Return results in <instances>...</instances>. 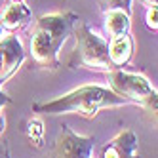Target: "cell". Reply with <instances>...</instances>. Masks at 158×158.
Instances as JSON below:
<instances>
[{
    "mask_svg": "<svg viewBox=\"0 0 158 158\" xmlns=\"http://www.w3.org/2000/svg\"><path fill=\"white\" fill-rule=\"evenodd\" d=\"M122 105H126V101L118 97L112 89L97 84H86L52 101L35 103L32 112H38V114H78L82 118L92 120L99 114V110Z\"/></svg>",
    "mask_w": 158,
    "mask_h": 158,
    "instance_id": "cell-1",
    "label": "cell"
},
{
    "mask_svg": "<svg viewBox=\"0 0 158 158\" xmlns=\"http://www.w3.org/2000/svg\"><path fill=\"white\" fill-rule=\"evenodd\" d=\"M78 15L73 12L50 14L38 17L31 35V55L38 67L55 71L61 65L59 59L61 46L71 36Z\"/></svg>",
    "mask_w": 158,
    "mask_h": 158,
    "instance_id": "cell-2",
    "label": "cell"
},
{
    "mask_svg": "<svg viewBox=\"0 0 158 158\" xmlns=\"http://www.w3.org/2000/svg\"><path fill=\"white\" fill-rule=\"evenodd\" d=\"M71 35H74V48L69 55V59H67V65L71 69L80 67V69L95 71V73L114 71L107 55V40L103 36H99L97 32H94L88 23L78 19Z\"/></svg>",
    "mask_w": 158,
    "mask_h": 158,
    "instance_id": "cell-3",
    "label": "cell"
},
{
    "mask_svg": "<svg viewBox=\"0 0 158 158\" xmlns=\"http://www.w3.org/2000/svg\"><path fill=\"white\" fill-rule=\"evenodd\" d=\"M107 80H109V89H112L126 103H135V105L143 107L147 112L156 114L158 94L143 74L114 69V71L107 73Z\"/></svg>",
    "mask_w": 158,
    "mask_h": 158,
    "instance_id": "cell-4",
    "label": "cell"
},
{
    "mask_svg": "<svg viewBox=\"0 0 158 158\" xmlns=\"http://www.w3.org/2000/svg\"><path fill=\"white\" fill-rule=\"evenodd\" d=\"M92 149H94L92 135H78L63 124L57 137H55L52 158H89Z\"/></svg>",
    "mask_w": 158,
    "mask_h": 158,
    "instance_id": "cell-5",
    "label": "cell"
},
{
    "mask_svg": "<svg viewBox=\"0 0 158 158\" xmlns=\"http://www.w3.org/2000/svg\"><path fill=\"white\" fill-rule=\"evenodd\" d=\"M23 61H25V52L21 40L14 32L2 35V38H0V86L8 82L19 71Z\"/></svg>",
    "mask_w": 158,
    "mask_h": 158,
    "instance_id": "cell-6",
    "label": "cell"
},
{
    "mask_svg": "<svg viewBox=\"0 0 158 158\" xmlns=\"http://www.w3.org/2000/svg\"><path fill=\"white\" fill-rule=\"evenodd\" d=\"M99 158H141L135 133L131 130H124L116 133L109 143L101 147Z\"/></svg>",
    "mask_w": 158,
    "mask_h": 158,
    "instance_id": "cell-7",
    "label": "cell"
},
{
    "mask_svg": "<svg viewBox=\"0 0 158 158\" xmlns=\"http://www.w3.org/2000/svg\"><path fill=\"white\" fill-rule=\"evenodd\" d=\"M32 12L23 4V2H10L2 8L0 12V27L6 32H15L23 31L31 23Z\"/></svg>",
    "mask_w": 158,
    "mask_h": 158,
    "instance_id": "cell-8",
    "label": "cell"
},
{
    "mask_svg": "<svg viewBox=\"0 0 158 158\" xmlns=\"http://www.w3.org/2000/svg\"><path fill=\"white\" fill-rule=\"evenodd\" d=\"M107 55L112 69H122L124 65L130 63L133 55V38L130 35L110 38V42H107Z\"/></svg>",
    "mask_w": 158,
    "mask_h": 158,
    "instance_id": "cell-9",
    "label": "cell"
},
{
    "mask_svg": "<svg viewBox=\"0 0 158 158\" xmlns=\"http://www.w3.org/2000/svg\"><path fill=\"white\" fill-rule=\"evenodd\" d=\"M130 25H131V15L120 10L105 12V31L110 38H116L122 35H130Z\"/></svg>",
    "mask_w": 158,
    "mask_h": 158,
    "instance_id": "cell-10",
    "label": "cell"
},
{
    "mask_svg": "<svg viewBox=\"0 0 158 158\" xmlns=\"http://www.w3.org/2000/svg\"><path fill=\"white\" fill-rule=\"evenodd\" d=\"M101 12H112V10H120L131 15V0H99Z\"/></svg>",
    "mask_w": 158,
    "mask_h": 158,
    "instance_id": "cell-11",
    "label": "cell"
},
{
    "mask_svg": "<svg viewBox=\"0 0 158 158\" xmlns=\"http://www.w3.org/2000/svg\"><path fill=\"white\" fill-rule=\"evenodd\" d=\"M42 122L40 120H29V139L31 141H35V145L36 147H40V143H42Z\"/></svg>",
    "mask_w": 158,
    "mask_h": 158,
    "instance_id": "cell-12",
    "label": "cell"
},
{
    "mask_svg": "<svg viewBox=\"0 0 158 158\" xmlns=\"http://www.w3.org/2000/svg\"><path fill=\"white\" fill-rule=\"evenodd\" d=\"M145 25L149 27L151 31L156 32V29H158V8H156V6L147 8V14H145Z\"/></svg>",
    "mask_w": 158,
    "mask_h": 158,
    "instance_id": "cell-13",
    "label": "cell"
},
{
    "mask_svg": "<svg viewBox=\"0 0 158 158\" xmlns=\"http://www.w3.org/2000/svg\"><path fill=\"white\" fill-rule=\"evenodd\" d=\"M8 103H10V97L0 89V109L6 107ZM2 131H4V118H2V114H0V135H2Z\"/></svg>",
    "mask_w": 158,
    "mask_h": 158,
    "instance_id": "cell-14",
    "label": "cell"
},
{
    "mask_svg": "<svg viewBox=\"0 0 158 158\" xmlns=\"http://www.w3.org/2000/svg\"><path fill=\"white\" fill-rule=\"evenodd\" d=\"M137 2H141L145 8H152V6H156V0H137Z\"/></svg>",
    "mask_w": 158,
    "mask_h": 158,
    "instance_id": "cell-15",
    "label": "cell"
},
{
    "mask_svg": "<svg viewBox=\"0 0 158 158\" xmlns=\"http://www.w3.org/2000/svg\"><path fill=\"white\" fill-rule=\"evenodd\" d=\"M2 35H4V31H2V27H0V38H2Z\"/></svg>",
    "mask_w": 158,
    "mask_h": 158,
    "instance_id": "cell-16",
    "label": "cell"
},
{
    "mask_svg": "<svg viewBox=\"0 0 158 158\" xmlns=\"http://www.w3.org/2000/svg\"><path fill=\"white\" fill-rule=\"evenodd\" d=\"M14 2H23V0H14Z\"/></svg>",
    "mask_w": 158,
    "mask_h": 158,
    "instance_id": "cell-17",
    "label": "cell"
}]
</instances>
